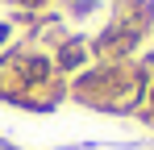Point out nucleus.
Returning a JSON list of instances; mask_svg holds the SVG:
<instances>
[{
	"instance_id": "f257e3e1",
	"label": "nucleus",
	"mask_w": 154,
	"mask_h": 150,
	"mask_svg": "<svg viewBox=\"0 0 154 150\" xmlns=\"http://www.w3.org/2000/svg\"><path fill=\"white\" fill-rule=\"evenodd\" d=\"M146 42H150L146 33H137L125 21L108 17V25H104L100 33H92V63H133Z\"/></svg>"
},
{
	"instance_id": "f03ea898",
	"label": "nucleus",
	"mask_w": 154,
	"mask_h": 150,
	"mask_svg": "<svg viewBox=\"0 0 154 150\" xmlns=\"http://www.w3.org/2000/svg\"><path fill=\"white\" fill-rule=\"evenodd\" d=\"M50 54H54V71L63 75V79H71L83 67H92V38L88 33H67Z\"/></svg>"
},
{
	"instance_id": "7ed1b4c3",
	"label": "nucleus",
	"mask_w": 154,
	"mask_h": 150,
	"mask_svg": "<svg viewBox=\"0 0 154 150\" xmlns=\"http://www.w3.org/2000/svg\"><path fill=\"white\" fill-rule=\"evenodd\" d=\"M63 104H67V79H50L46 88L29 92L17 108H21V113H33V117H50V113H58Z\"/></svg>"
},
{
	"instance_id": "20e7f679",
	"label": "nucleus",
	"mask_w": 154,
	"mask_h": 150,
	"mask_svg": "<svg viewBox=\"0 0 154 150\" xmlns=\"http://www.w3.org/2000/svg\"><path fill=\"white\" fill-rule=\"evenodd\" d=\"M104 4L108 0H58V13L79 25V21H88V17H96V13H104Z\"/></svg>"
},
{
	"instance_id": "39448f33",
	"label": "nucleus",
	"mask_w": 154,
	"mask_h": 150,
	"mask_svg": "<svg viewBox=\"0 0 154 150\" xmlns=\"http://www.w3.org/2000/svg\"><path fill=\"white\" fill-rule=\"evenodd\" d=\"M146 125H154V79H150V92H146V104H142V113H137Z\"/></svg>"
},
{
	"instance_id": "423d86ee",
	"label": "nucleus",
	"mask_w": 154,
	"mask_h": 150,
	"mask_svg": "<svg viewBox=\"0 0 154 150\" xmlns=\"http://www.w3.org/2000/svg\"><path fill=\"white\" fill-rule=\"evenodd\" d=\"M13 29H17L13 21H0V50L8 46V42H13Z\"/></svg>"
},
{
	"instance_id": "0eeeda50",
	"label": "nucleus",
	"mask_w": 154,
	"mask_h": 150,
	"mask_svg": "<svg viewBox=\"0 0 154 150\" xmlns=\"http://www.w3.org/2000/svg\"><path fill=\"white\" fill-rule=\"evenodd\" d=\"M150 46H154V42H150Z\"/></svg>"
}]
</instances>
